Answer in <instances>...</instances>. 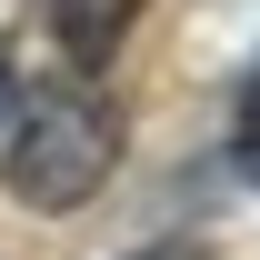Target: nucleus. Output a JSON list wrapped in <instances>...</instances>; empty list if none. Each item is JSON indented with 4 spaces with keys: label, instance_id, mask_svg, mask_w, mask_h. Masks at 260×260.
I'll use <instances>...</instances> for the list:
<instances>
[{
    "label": "nucleus",
    "instance_id": "obj_1",
    "mask_svg": "<svg viewBox=\"0 0 260 260\" xmlns=\"http://www.w3.org/2000/svg\"><path fill=\"white\" fill-rule=\"evenodd\" d=\"M110 170H120V110H110L90 80H50V90H30L10 110V160H0V180H10L20 210H80Z\"/></svg>",
    "mask_w": 260,
    "mask_h": 260
},
{
    "label": "nucleus",
    "instance_id": "obj_2",
    "mask_svg": "<svg viewBox=\"0 0 260 260\" xmlns=\"http://www.w3.org/2000/svg\"><path fill=\"white\" fill-rule=\"evenodd\" d=\"M140 10H150V0H40V30L60 40L70 70H100V60L130 40V20H140Z\"/></svg>",
    "mask_w": 260,
    "mask_h": 260
},
{
    "label": "nucleus",
    "instance_id": "obj_3",
    "mask_svg": "<svg viewBox=\"0 0 260 260\" xmlns=\"http://www.w3.org/2000/svg\"><path fill=\"white\" fill-rule=\"evenodd\" d=\"M230 160H240V180H260V60L240 80V110H230Z\"/></svg>",
    "mask_w": 260,
    "mask_h": 260
},
{
    "label": "nucleus",
    "instance_id": "obj_4",
    "mask_svg": "<svg viewBox=\"0 0 260 260\" xmlns=\"http://www.w3.org/2000/svg\"><path fill=\"white\" fill-rule=\"evenodd\" d=\"M130 260H220V250H200V240H150V250H130Z\"/></svg>",
    "mask_w": 260,
    "mask_h": 260
},
{
    "label": "nucleus",
    "instance_id": "obj_5",
    "mask_svg": "<svg viewBox=\"0 0 260 260\" xmlns=\"http://www.w3.org/2000/svg\"><path fill=\"white\" fill-rule=\"evenodd\" d=\"M10 100H20V70H10V50H0V120H10Z\"/></svg>",
    "mask_w": 260,
    "mask_h": 260
}]
</instances>
